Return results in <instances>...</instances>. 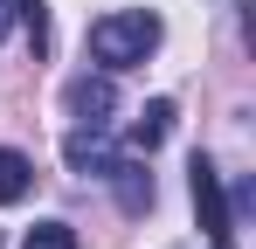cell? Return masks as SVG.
I'll return each mask as SVG.
<instances>
[{"label":"cell","mask_w":256,"mask_h":249,"mask_svg":"<svg viewBox=\"0 0 256 249\" xmlns=\"http://www.w3.org/2000/svg\"><path fill=\"white\" fill-rule=\"evenodd\" d=\"M160 14H146V7H132V14H104V21H90V56L104 62V70H138L152 48H160Z\"/></svg>","instance_id":"6da1fadb"},{"label":"cell","mask_w":256,"mask_h":249,"mask_svg":"<svg viewBox=\"0 0 256 249\" xmlns=\"http://www.w3.org/2000/svg\"><path fill=\"white\" fill-rule=\"evenodd\" d=\"M187 187H194V214H201V228H208V249H236V214H228V194H222L214 160H201V152H194Z\"/></svg>","instance_id":"7a4b0ae2"},{"label":"cell","mask_w":256,"mask_h":249,"mask_svg":"<svg viewBox=\"0 0 256 249\" xmlns=\"http://www.w3.org/2000/svg\"><path fill=\"white\" fill-rule=\"evenodd\" d=\"M62 104H70V118H76V124L111 132V118H118V83H111V76H76L70 90H62Z\"/></svg>","instance_id":"3957f363"},{"label":"cell","mask_w":256,"mask_h":249,"mask_svg":"<svg viewBox=\"0 0 256 249\" xmlns=\"http://www.w3.org/2000/svg\"><path fill=\"white\" fill-rule=\"evenodd\" d=\"M104 180H111V194H118V208H125V214H152V173H146L138 160H125V152H118V160L104 166Z\"/></svg>","instance_id":"277c9868"},{"label":"cell","mask_w":256,"mask_h":249,"mask_svg":"<svg viewBox=\"0 0 256 249\" xmlns=\"http://www.w3.org/2000/svg\"><path fill=\"white\" fill-rule=\"evenodd\" d=\"M62 160L76 166V173H97V180H104V166L118 160V152L104 146V132H90V124H76V132L62 138Z\"/></svg>","instance_id":"5b68a950"},{"label":"cell","mask_w":256,"mask_h":249,"mask_svg":"<svg viewBox=\"0 0 256 249\" xmlns=\"http://www.w3.org/2000/svg\"><path fill=\"white\" fill-rule=\"evenodd\" d=\"M173 132V97H152L146 111H138V124H132V152H152V146H166Z\"/></svg>","instance_id":"8992f818"},{"label":"cell","mask_w":256,"mask_h":249,"mask_svg":"<svg viewBox=\"0 0 256 249\" xmlns=\"http://www.w3.org/2000/svg\"><path fill=\"white\" fill-rule=\"evenodd\" d=\"M28 187H35V160L14 152V146H0V208H14Z\"/></svg>","instance_id":"52a82bcc"},{"label":"cell","mask_w":256,"mask_h":249,"mask_svg":"<svg viewBox=\"0 0 256 249\" xmlns=\"http://www.w3.org/2000/svg\"><path fill=\"white\" fill-rule=\"evenodd\" d=\"M21 249H76V228H70V222H35V228L21 236Z\"/></svg>","instance_id":"ba28073f"},{"label":"cell","mask_w":256,"mask_h":249,"mask_svg":"<svg viewBox=\"0 0 256 249\" xmlns=\"http://www.w3.org/2000/svg\"><path fill=\"white\" fill-rule=\"evenodd\" d=\"M21 7V21H28V42H35V56H48V7L42 0H14Z\"/></svg>","instance_id":"9c48e42d"},{"label":"cell","mask_w":256,"mask_h":249,"mask_svg":"<svg viewBox=\"0 0 256 249\" xmlns=\"http://www.w3.org/2000/svg\"><path fill=\"white\" fill-rule=\"evenodd\" d=\"M7 28H14V0H0V35H7Z\"/></svg>","instance_id":"30bf717a"}]
</instances>
